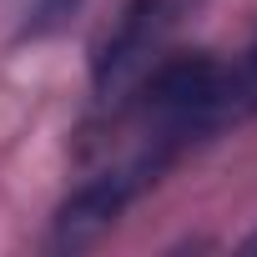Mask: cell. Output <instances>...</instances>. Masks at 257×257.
Masks as SVG:
<instances>
[{
  "mask_svg": "<svg viewBox=\"0 0 257 257\" xmlns=\"http://www.w3.org/2000/svg\"><path fill=\"white\" fill-rule=\"evenodd\" d=\"M172 167H177L172 157H162L157 147H142L132 162H121V167H111V172L81 182V187L56 207L46 247H51V252H81V247L101 242V237L126 217V207H132L142 192H152Z\"/></svg>",
  "mask_w": 257,
  "mask_h": 257,
  "instance_id": "cell-1",
  "label": "cell"
},
{
  "mask_svg": "<svg viewBox=\"0 0 257 257\" xmlns=\"http://www.w3.org/2000/svg\"><path fill=\"white\" fill-rule=\"evenodd\" d=\"M192 6H197V0H126L121 16L111 21V31L101 36L96 56H91V86H96V96L121 91L162 51V41L182 26V16H192Z\"/></svg>",
  "mask_w": 257,
  "mask_h": 257,
  "instance_id": "cell-2",
  "label": "cell"
},
{
  "mask_svg": "<svg viewBox=\"0 0 257 257\" xmlns=\"http://www.w3.org/2000/svg\"><path fill=\"white\" fill-rule=\"evenodd\" d=\"M252 116H257V41L232 66H222V81H217V91L207 101V116H202V137L217 142L222 132H232V126H242Z\"/></svg>",
  "mask_w": 257,
  "mask_h": 257,
  "instance_id": "cell-3",
  "label": "cell"
},
{
  "mask_svg": "<svg viewBox=\"0 0 257 257\" xmlns=\"http://www.w3.org/2000/svg\"><path fill=\"white\" fill-rule=\"evenodd\" d=\"M86 0H31V16H26V36H51L61 31Z\"/></svg>",
  "mask_w": 257,
  "mask_h": 257,
  "instance_id": "cell-4",
  "label": "cell"
},
{
  "mask_svg": "<svg viewBox=\"0 0 257 257\" xmlns=\"http://www.w3.org/2000/svg\"><path fill=\"white\" fill-rule=\"evenodd\" d=\"M242 252H257V232H252V237H247V242H242Z\"/></svg>",
  "mask_w": 257,
  "mask_h": 257,
  "instance_id": "cell-5",
  "label": "cell"
}]
</instances>
